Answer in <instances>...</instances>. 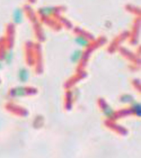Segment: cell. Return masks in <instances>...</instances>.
Returning <instances> with one entry per match:
<instances>
[{"instance_id":"6da1fadb","label":"cell","mask_w":141,"mask_h":158,"mask_svg":"<svg viewBox=\"0 0 141 158\" xmlns=\"http://www.w3.org/2000/svg\"><path fill=\"white\" fill-rule=\"evenodd\" d=\"M12 19L13 23L19 24L22 23L24 19L23 11L21 8L15 9L12 14Z\"/></svg>"},{"instance_id":"7a4b0ae2","label":"cell","mask_w":141,"mask_h":158,"mask_svg":"<svg viewBox=\"0 0 141 158\" xmlns=\"http://www.w3.org/2000/svg\"><path fill=\"white\" fill-rule=\"evenodd\" d=\"M56 11V8L53 7H45L41 8L39 11L40 13L44 16H49L53 14Z\"/></svg>"},{"instance_id":"3957f363","label":"cell","mask_w":141,"mask_h":158,"mask_svg":"<svg viewBox=\"0 0 141 158\" xmlns=\"http://www.w3.org/2000/svg\"><path fill=\"white\" fill-rule=\"evenodd\" d=\"M82 57V51L79 50H77L74 51V52L72 54L70 59L72 62H78L79 60L81 59Z\"/></svg>"},{"instance_id":"277c9868","label":"cell","mask_w":141,"mask_h":158,"mask_svg":"<svg viewBox=\"0 0 141 158\" xmlns=\"http://www.w3.org/2000/svg\"><path fill=\"white\" fill-rule=\"evenodd\" d=\"M25 93V89L22 87H18L14 89H13L12 91V95L16 97H21L23 96Z\"/></svg>"},{"instance_id":"5b68a950","label":"cell","mask_w":141,"mask_h":158,"mask_svg":"<svg viewBox=\"0 0 141 158\" xmlns=\"http://www.w3.org/2000/svg\"><path fill=\"white\" fill-rule=\"evenodd\" d=\"M19 78L22 82H25L29 78V74L27 70L25 69H22L19 71Z\"/></svg>"},{"instance_id":"8992f818","label":"cell","mask_w":141,"mask_h":158,"mask_svg":"<svg viewBox=\"0 0 141 158\" xmlns=\"http://www.w3.org/2000/svg\"><path fill=\"white\" fill-rule=\"evenodd\" d=\"M75 41L78 45L81 46L83 47H86L88 46L89 45V42H88V40L86 39L84 37H83L81 36L77 37L75 40Z\"/></svg>"},{"instance_id":"52a82bcc","label":"cell","mask_w":141,"mask_h":158,"mask_svg":"<svg viewBox=\"0 0 141 158\" xmlns=\"http://www.w3.org/2000/svg\"><path fill=\"white\" fill-rule=\"evenodd\" d=\"M103 112L104 114L108 118H112L114 114L113 109L108 105L104 106V107H103Z\"/></svg>"},{"instance_id":"ba28073f","label":"cell","mask_w":141,"mask_h":158,"mask_svg":"<svg viewBox=\"0 0 141 158\" xmlns=\"http://www.w3.org/2000/svg\"><path fill=\"white\" fill-rule=\"evenodd\" d=\"M13 53L11 51L7 52L5 53V56H4V58L5 59L6 62L7 63L11 62L12 59H13Z\"/></svg>"},{"instance_id":"9c48e42d","label":"cell","mask_w":141,"mask_h":158,"mask_svg":"<svg viewBox=\"0 0 141 158\" xmlns=\"http://www.w3.org/2000/svg\"><path fill=\"white\" fill-rule=\"evenodd\" d=\"M133 108L135 113L137 115L140 116H141V106L140 104L135 103L133 104Z\"/></svg>"},{"instance_id":"30bf717a","label":"cell","mask_w":141,"mask_h":158,"mask_svg":"<svg viewBox=\"0 0 141 158\" xmlns=\"http://www.w3.org/2000/svg\"><path fill=\"white\" fill-rule=\"evenodd\" d=\"M121 101L124 102H131L132 101V97L129 95H125L122 97Z\"/></svg>"},{"instance_id":"8fae6325","label":"cell","mask_w":141,"mask_h":158,"mask_svg":"<svg viewBox=\"0 0 141 158\" xmlns=\"http://www.w3.org/2000/svg\"><path fill=\"white\" fill-rule=\"evenodd\" d=\"M2 67V63H1V61H0V68Z\"/></svg>"}]
</instances>
